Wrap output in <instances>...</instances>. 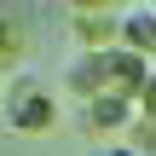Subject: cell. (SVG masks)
Listing matches in <instances>:
<instances>
[{
    "mask_svg": "<svg viewBox=\"0 0 156 156\" xmlns=\"http://www.w3.org/2000/svg\"><path fill=\"white\" fill-rule=\"evenodd\" d=\"M151 75H156L151 58H139V52H127V46H104V52H81V58L69 64L64 87H69L81 104H93V98H139Z\"/></svg>",
    "mask_w": 156,
    "mask_h": 156,
    "instance_id": "1",
    "label": "cell"
},
{
    "mask_svg": "<svg viewBox=\"0 0 156 156\" xmlns=\"http://www.w3.org/2000/svg\"><path fill=\"white\" fill-rule=\"evenodd\" d=\"M0 116L12 133H52L58 127V98L41 75H12L0 93Z\"/></svg>",
    "mask_w": 156,
    "mask_h": 156,
    "instance_id": "2",
    "label": "cell"
},
{
    "mask_svg": "<svg viewBox=\"0 0 156 156\" xmlns=\"http://www.w3.org/2000/svg\"><path fill=\"white\" fill-rule=\"evenodd\" d=\"M81 116H87V127L93 133H104V145L122 133H133V122H139V98H93V104H81Z\"/></svg>",
    "mask_w": 156,
    "mask_h": 156,
    "instance_id": "3",
    "label": "cell"
},
{
    "mask_svg": "<svg viewBox=\"0 0 156 156\" xmlns=\"http://www.w3.org/2000/svg\"><path fill=\"white\" fill-rule=\"evenodd\" d=\"M81 52H104V46H122V12H81L69 17Z\"/></svg>",
    "mask_w": 156,
    "mask_h": 156,
    "instance_id": "4",
    "label": "cell"
},
{
    "mask_svg": "<svg viewBox=\"0 0 156 156\" xmlns=\"http://www.w3.org/2000/svg\"><path fill=\"white\" fill-rule=\"evenodd\" d=\"M122 46L139 52V58L156 52V6H127L122 12Z\"/></svg>",
    "mask_w": 156,
    "mask_h": 156,
    "instance_id": "5",
    "label": "cell"
},
{
    "mask_svg": "<svg viewBox=\"0 0 156 156\" xmlns=\"http://www.w3.org/2000/svg\"><path fill=\"white\" fill-rule=\"evenodd\" d=\"M17 52V29H12V17L0 12V69H6V58Z\"/></svg>",
    "mask_w": 156,
    "mask_h": 156,
    "instance_id": "6",
    "label": "cell"
},
{
    "mask_svg": "<svg viewBox=\"0 0 156 156\" xmlns=\"http://www.w3.org/2000/svg\"><path fill=\"white\" fill-rule=\"evenodd\" d=\"M64 6H69V17H81V12H110L116 0H64Z\"/></svg>",
    "mask_w": 156,
    "mask_h": 156,
    "instance_id": "7",
    "label": "cell"
},
{
    "mask_svg": "<svg viewBox=\"0 0 156 156\" xmlns=\"http://www.w3.org/2000/svg\"><path fill=\"white\" fill-rule=\"evenodd\" d=\"M139 116H151V122H156V75L145 81V93H139Z\"/></svg>",
    "mask_w": 156,
    "mask_h": 156,
    "instance_id": "8",
    "label": "cell"
},
{
    "mask_svg": "<svg viewBox=\"0 0 156 156\" xmlns=\"http://www.w3.org/2000/svg\"><path fill=\"white\" fill-rule=\"evenodd\" d=\"M93 156H139V151H133V145H98Z\"/></svg>",
    "mask_w": 156,
    "mask_h": 156,
    "instance_id": "9",
    "label": "cell"
},
{
    "mask_svg": "<svg viewBox=\"0 0 156 156\" xmlns=\"http://www.w3.org/2000/svg\"><path fill=\"white\" fill-rule=\"evenodd\" d=\"M0 93H6V81H0Z\"/></svg>",
    "mask_w": 156,
    "mask_h": 156,
    "instance_id": "10",
    "label": "cell"
}]
</instances>
